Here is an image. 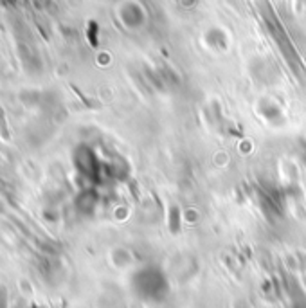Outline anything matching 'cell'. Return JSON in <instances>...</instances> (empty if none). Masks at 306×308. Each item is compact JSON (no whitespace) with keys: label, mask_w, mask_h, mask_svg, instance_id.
<instances>
[]
</instances>
